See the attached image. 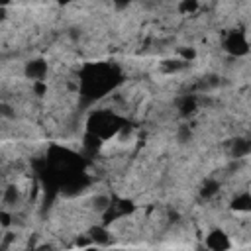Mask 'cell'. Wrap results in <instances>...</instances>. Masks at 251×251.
Returning a JSON list of instances; mask_svg holds the SVG:
<instances>
[{
    "label": "cell",
    "mask_w": 251,
    "mask_h": 251,
    "mask_svg": "<svg viewBox=\"0 0 251 251\" xmlns=\"http://www.w3.org/2000/svg\"><path fill=\"white\" fill-rule=\"evenodd\" d=\"M224 47H226L227 53H231V55H235V57L247 55L249 49H251V47H249V41L245 39V35H243L241 31H231V33L226 37Z\"/></svg>",
    "instance_id": "1"
},
{
    "label": "cell",
    "mask_w": 251,
    "mask_h": 251,
    "mask_svg": "<svg viewBox=\"0 0 251 251\" xmlns=\"http://www.w3.org/2000/svg\"><path fill=\"white\" fill-rule=\"evenodd\" d=\"M24 75L31 80H43L47 75V63L43 59H31L24 67Z\"/></svg>",
    "instance_id": "2"
},
{
    "label": "cell",
    "mask_w": 251,
    "mask_h": 251,
    "mask_svg": "<svg viewBox=\"0 0 251 251\" xmlns=\"http://www.w3.org/2000/svg\"><path fill=\"white\" fill-rule=\"evenodd\" d=\"M206 247L208 249H214V251H224V249H229L231 247V241H229V237L222 229H214L206 237Z\"/></svg>",
    "instance_id": "3"
},
{
    "label": "cell",
    "mask_w": 251,
    "mask_h": 251,
    "mask_svg": "<svg viewBox=\"0 0 251 251\" xmlns=\"http://www.w3.org/2000/svg\"><path fill=\"white\" fill-rule=\"evenodd\" d=\"M249 153H251V139L249 137H237L231 143V157L241 159V157H245Z\"/></svg>",
    "instance_id": "4"
},
{
    "label": "cell",
    "mask_w": 251,
    "mask_h": 251,
    "mask_svg": "<svg viewBox=\"0 0 251 251\" xmlns=\"http://www.w3.org/2000/svg\"><path fill=\"white\" fill-rule=\"evenodd\" d=\"M88 237L92 239L94 245H108V243H110V233H108V229L102 227V226H94V227H90Z\"/></svg>",
    "instance_id": "5"
},
{
    "label": "cell",
    "mask_w": 251,
    "mask_h": 251,
    "mask_svg": "<svg viewBox=\"0 0 251 251\" xmlns=\"http://www.w3.org/2000/svg\"><path fill=\"white\" fill-rule=\"evenodd\" d=\"M90 204H92V210H94V212H100V214H102V212H106V210L110 208L112 200H110L108 194H96V196H92Z\"/></svg>",
    "instance_id": "6"
},
{
    "label": "cell",
    "mask_w": 251,
    "mask_h": 251,
    "mask_svg": "<svg viewBox=\"0 0 251 251\" xmlns=\"http://www.w3.org/2000/svg\"><path fill=\"white\" fill-rule=\"evenodd\" d=\"M196 108H198V104H196V98H182L180 100V104H178V110H180V116H184V118H188V116H192L194 112H196Z\"/></svg>",
    "instance_id": "7"
},
{
    "label": "cell",
    "mask_w": 251,
    "mask_h": 251,
    "mask_svg": "<svg viewBox=\"0 0 251 251\" xmlns=\"http://www.w3.org/2000/svg\"><path fill=\"white\" fill-rule=\"evenodd\" d=\"M218 190H220V182L214 180V178H208V180H204L202 186H200V196H204V198H212Z\"/></svg>",
    "instance_id": "8"
},
{
    "label": "cell",
    "mask_w": 251,
    "mask_h": 251,
    "mask_svg": "<svg viewBox=\"0 0 251 251\" xmlns=\"http://www.w3.org/2000/svg\"><path fill=\"white\" fill-rule=\"evenodd\" d=\"M18 200H20L18 188H16V186H6V188H4V194H2V202H4V206H14Z\"/></svg>",
    "instance_id": "9"
},
{
    "label": "cell",
    "mask_w": 251,
    "mask_h": 251,
    "mask_svg": "<svg viewBox=\"0 0 251 251\" xmlns=\"http://www.w3.org/2000/svg\"><path fill=\"white\" fill-rule=\"evenodd\" d=\"M190 139H192V129H190L186 124L178 126V129H176V141H178L180 145H184V143H188Z\"/></svg>",
    "instance_id": "10"
},
{
    "label": "cell",
    "mask_w": 251,
    "mask_h": 251,
    "mask_svg": "<svg viewBox=\"0 0 251 251\" xmlns=\"http://www.w3.org/2000/svg\"><path fill=\"white\" fill-rule=\"evenodd\" d=\"M198 10V0H180L178 12L180 14H194Z\"/></svg>",
    "instance_id": "11"
},
{
    "label": "cell",
    "mask_w": 251,
    "mask_h": 251,
    "mask_svg": "<svg viewBox=\"0 0 251 251\" xmlns=\"http://www.w3.org/2000/svg\"><path fill=\"white\" fill-rule=\"evenodd\" d=\"M233 208L235 210H251V196H239L235 202H233Z\"/></svg>",
    "instance_id": "12"
},
{
    "label": "cell",
    "mask_w": 251,
    "mask_h": 251,
    "mask_svg": "<svg viewBox=\"0 0 251 251\" xmlns=\"http://www.w3.org/2000/svg\"><path fill=\"white\" fill-rule=\"evenodd\" d=\"M186 65V61H165V65H163V69L167 71V73H175V71H180L182 67Z\"/></svg>",
    "instance_id": "13"
},
{
    "label": "cell",
    "mask_w": 251,
    "mask_h": 251,
    "mask_svg": "<svg viewBox=\"0 0 251 251\" xmlns=\"http://www.w3.org/2000/svg\"><path fill=\"white\" fill-rule=\"evenodd\" d=\"M194 57H196V51H194L192 47H188V49H186V47H184V49H180V59H182V61H186V63H188V61H192Z\"/></svg>",
    "instance_id": "14"
},
{
    "label": "cell",
    "mask_w": 251,
    "mask_h": 251,
    "mask_svg": "<svg viewBox=\"0 0 251 251\" xmlns=\"http://www.w3.org/2000/svg\"><path fill=\"white\" fill-rule=\"evenodd\" d=\"M33 92H35L37 96H43V94L47 92V84H45L43 80H33Z\"/></svg>",
    "instance_id": "15"
},
{
    "label": "cell",
    "mask_w": 251,
    "mask_h": 251,
    "mask_svg": "<svg viewBox=\"0 0 251 251\" xmlns=\"http://www.w3.org/2000/svg\"><path fill=\"white\" fill-rule=\"evenodd\" d=\"M0 224H2V227H4V229H6V227L12 224V214H10L6 208L0 212Z\"/></svg>",
    "instance_id": "16"
},
{
    "label": "cell",
    "mask_w": 251,
    "mask_h": 251,
    "mask_svg": "<svg viewBox=\"0 0 251 251\" xmlns=\"http://www.w3.org/2000/svg\"><path fill=\"white\" fill-rule=\"evenodd\" d=\"M112 4H114V8H118V10H126V8L131 4V0H112Z\"/></svg>",
    "instance_id": "17"
},
{
    "label": "cell",
    "mask_w": 251,
    "mask_h": 251,
    "mask_svg": "<svg viewBox=\"0 0 251 251\" xmlns=\"http://www.w3.org/2000/svg\"><path fill=\"white\" fill-rule=\"evenodd\" d=\"M0 108H2V116H4V118H12V116H14L12 108H10L6 102H2V106H0Z\"/></svg>",
    "instance_id": "18"
},
{
    "label": "cell",
    "mask_w": 251,
    "mask_h": 251,
    "mask_svg": "<svg viewBox=\"0 0 251 251\" xmlns=\"http://www.w3.org/2000/svg\"><path fill=\"white\" fill-rule=\"evenodd\" d=\"M71 2H75V0H59V4H71Z\"/></svg>",
    "instance_id": "19"
}]
</instances>
